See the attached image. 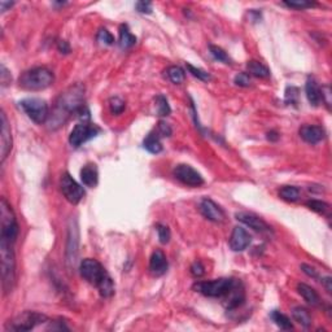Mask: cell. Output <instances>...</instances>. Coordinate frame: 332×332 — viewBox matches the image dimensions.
Returning a JSON list of instances; mask_svg holds the SVG:
<instances>
[{"label": "cell", "instance_id": "33", "mask_svg": "<svg viewBox=\"0 0 332 332\" xmlns=\"http://www.w3.org/2000/svg\"><path fill=\"white\" fill-rule=\"evenodd\" d=\"M187 69H188V72L193 75V77H196L197 79H200L203 82H209L211 79V75L209 74L208 72L203 70L200 68H196V66H193L191 64H187Z\"/></svg>", "mask_w": 332, "mask_h": 332}, {"label": "cell", "instance_id": "49", "mask_svg": "<svg viewBox=\"0 0 332 332\" xmlns=\"http://www.w3.org/2000/svg\"><path fill=\"white\" fill-rule=\"evenodd\" d=\"M268 139H269V140H272V142H276V140L279 139L278 132H275V131H270V132H268Z\"/></svg>", "mask_w": 332, "mask_h": 332}, {"label": "cell", "instance_id": "9", "mask_svg": "<svg viewBox=\"0 0 332 332\" xmlns=\"http://www.w3.org/2000/svg\"><path fill=\"white\" fill-rule=\"evenodd\" d=\"M100 131V127L97 125L83 121L74 126V129L72 130L70 135H69V143L72 144L73 147H75V148H78L83 143H86L90 139H92V138L99 135Z\"/></svg>", "mask_w": 332, "mask_h": 332}, {"label": "cell", "instance_id": "12", "mask_svg": "<svg viewBox=\"0 0 332 332\" xmlns=\"http://www.w3.org/2000/svg\"><path fill=\"white\" fill-rule=\"evenodd\" d=\"M200 211L204 217L209 219L211 222H221L225 221V211H222V208H219L217 204L211 199H204L200 203Z\"/></svg>", "mask_w": 332, "mask_h": 332}, {"label": "cell", "instance_id": "23", "mask_svg": "<svg viewBox=\"0 0 332 332\" xmlns=\"http://www.w3.org/2000/svg\"><path fill=\"white\" fill-rule=\"evenodd\" d=\"M160 138L161 136L156 131L150 132L143 142L144 150H147L151 153H160L162 151V144H161Z\"/></svg>", "mask_w": 332, "mask_h": 332}, {"label": "cell", "instance_id": "34", "mask_svg": "<svg viewBox=\"0 0 332 332\" xmlns=\"http://www.w3.org/2000/svg\"><path fill=\"white\" fill-rule=\"evenodd\" d=\"M109 108H111V112L113 113V115L118 116V115H121L122 112L125 111L126 104H125V101L122 100L121 97L115 96V97H112L111 100H109Z\"/></svg>", "mask_w": 332, "mask_h": 332}, {"label": "cell", "instance_id": "6", "mask_svg": "<svg viewBox=\"0 0 332 332\" xmlns=\"http://www.w3.org/2000/svg\"><path fill=\"white\" fill-rule=\"evenodd\" d=\"M236 279L221 278L211 282H197L193 284V289L207 297L223 299L236 284Z\"/></svg>", "mask_w": 332, "mask_h": 332}, {"label": "cell", "instance_id": "43", "mask_svg": "<svg viewBox=\"0 0 332 332\" xmlns=\"http://www.w3.org/2000/svg\"><path fill=\"white\" fill-rule=\"evenodd\" d=\"M135 7L140 13H152V4L148 1H139V3H136Z\"/></svg>", "mask_w": 332, "mask_h": 332}, {"label": "cell", "instance_id": "37", "mask_svg": "<svg viewBox=\"0 0 332 332\" xmlns=\"http://www.w3.org/2000/svg\"><path fill=\"white\" fill-rule=\"evenodd\" d=\"M299 90L296 87H287L286 91V103L297 104V96H299Z\"/></svg>", "mask_w": 332, "mask_h": 332}, {"label": "cell", "instance_id": "5", "mask_svg": "<svg viewBox=\"0 0 332 332\" xmlns=\"http://www.w3.org/2000/svg\"><path fill=\"white\" fill-rule=\"evenodd\" d=\"M18 223L11 204L4 197L0 200V239L15 243L18 236Z\"/></svg>", "mask_w": 332, "mask_h": 332}, {"label": "cell", "instance_id": "27", "mask_svg": "<svg viewBox=\"0 0 332 332\" xmlns=\"http://www.w3.org/2000/svg\"><path fill=\"white\" fill-rule=\"evenodd\" d=\"M279 196L288 203H295L300 199V189L293 186H286L279 191Z\"/></svg>", "mask_w": 332, "mask_h": 332}, {"label": "cell", "instance_id": "40", "mask_svg": "<svg viewBox=\"0 0 332 332\" xmlns=\"http://www.w3.org/2000/svg\"><path fill=\"white\" fill-rule=\"evenodd\" d=\"M156 132H157L160 136H170L173 131H172V127L169 126V123H166V122H164V121H160L158 122V126H157Z\"/></svg>", "mask_w": 332, "mask_h": 332}, {"label": "cell", "instance_id": "15", "mask_svg": "<svg viewBox=\"0 0 332 332\" xmlns=\"http://www.w3.org/2000/svg\"><path fill=\"white\" fill-rule=\"evenodd\" d=\"M235 217L238 221L244 223V225L249 226L250 229H253L254 231L269 232L272 230V227H270L262 218L252 214V213H236Z\"/></svg>", "mask_w": 332, "mask_h": 332}, {"label": "cell", "instance_id": "21", "mask_svg": "<svg viewBox=\"0 0 332 332\" xmlns=\"http://www.w3.org/2000/svg\"><path fill=\"white\" fill-rule=\"evenodd\" d=\"M297 291L303 297V300L306 301L307 303L313 305V306H317L321 302V299H319V295L317 293V291L314 288H311L310 286L305 284V283H299L297 284Z\"/></svg>", "mask_w": 332, "mask_h": 332}, {"label": "cell", "instance_id": "45", "mask_svg": "<svg viewBox=\"0 0 332 332\" xmlns=\"http://www.w3.org/2000/svg\"><path fill=\"white\" fill-rule=\"evenodd\" d=\"M301 269H302V272H305V274L309 275V276H311V278H314V279L318 278V272L314 268H311V266H309V265L302 264V265H301Z\"/></svg>", "mask_w": 332, "mask_h": 332}, {"label": "cell", "instance_id": "31", "mask_svg": "<svg viewBox=\"0 0 332 332\" xmlns=\"http://www.w3.org/2000/svg\"><path fill=\"white\" fill-rule=\"evenodd\" d=\"M154 100H156V107H157L158 116H161V117H166V116L170 115L172 109H170L168 99H166L164 95H158V96H156Z\"/></svg>", "mask_w": 332, "mask_h": 332}, {"label": "cell", "instance_id": "38", "mask_svg": "<svg viewBox=\"0 0 332 332\" xmlns=\"http://www.w3.org/2000/svg\"><path fill=\"white\" fill-rule=\"evenodd\" d=\"M283 4L289 8H296V9H305V8L315 5V3H310V1H284Z\"/></svg>", "mask_w": 332, "mask_h": 332}, {"label": "cell", "instance_id": "32", "mask_svg": "<svg viewBox=\"0 0 332 332\" xmlns=\"http://www.w3.org/2000/svg\"><path fill=\"white\" fill-rule=\"evenodd\" d=\"M306 207L310 211H315L318 214H326L329 211V204L321 200H309L306 201Z\"/></svg>", "mask_w": 332, "mask_h": 332}, {"label": "cell", "instance_id": "26", "mask_svg": "<svg viewBox=\"0 0 332 332\" xmlns=\"http://www.w3.org/2000/svg\"><path fill=\"white\" fill-rule=\"evenodd\" d=\"M136 43V36L132 35L130 31L129 26L121 25L120 26V46L122 48H130Z\"/></svg>", "mask_w": 332, "mask_h": 332}, {"label": "cell", "instance_id": "36", "mask_svg": "<svg viewBox=\"0 0 332 332\" xmlns=\"http://www.w3.org/2000/svg\"><path fill=\"white\" fill-rule=\"evenodd\" d=\"M156 227H157L158 239H160V243L161 244H168L169 240H170V236H172V234H170V230H169L168 226L162 225V223H158Z\"/></svg>", "mask_w": 332, "mask_h": 332}, {"label": "cell", "instance_id": "46", "mask_svg": "<svg viewBox=\"0 0 332 332\" xmlns=\"http://www.w3.org/2000/svg\"><path fill=\"white\" fill-rule=\"evenodd\" d=\"M58 47L61 54H69V52H70V47H69L68 42H65V40H60Z\"/></svg>", "mask_w": 332, "mask_h": 332}, {"label": "cell", "instance_id": "41", "mask_svg": "<svg viewBox=\"0 0 332 332\" xmlns=\"http://www.w3.org/2000/svg\"><path fill=\"white\" fill-rule=\"evenodd\" d=\"M191 274L195 276V278H200V276H203L204 274H205V269H204L203 264L201 262H193V265L191 266Z\"/></svg>", "mask_w": 332, "mask_h": 332}, {"label": "cell", "instance_id": "2", "mask_svg": "<svg viewBox=\"0 0 332 332\" xmlns=\"http://www.w3.org/2000/svg\"><path fill=\"white\" fill-rule=\"evenodd\" d=\"M79 272L86 282L99 289L103 297H111L115 293V284L99 261L93 258L83 260L79 266Z\"/></svg>", "mask_w": 332, "mask_h": 332}, {"label": "cell", "instance_id": "22", "mask_svg": "<svg viewBox=\"0 0 332 332\" xmlns=\"http://www.w3.org/2000/svg\"><path fill=\"white\" fill-rule=\"evenodd\" d=\"M78 253V229L77 226L69 229V245H68V261L74 265L75 258Z\"/></svg>", "mask_w": 332, "mask_h": 332}, {"label": "cell", "instance_id": "35", "mask_svg": "<svg viewBox=\"0 0 332 332\" xmlns=\"http://www.w3.org/2000/svg\"><path fill=\"white\" fill-rule=\"evenodd\" d=\"M97 42H100L101 44H105V46H112L115 43V36L112 35L111 32L108 31L107 29H100L97 32Z\"/></svg>", "mask_w": 332, "mask_h": 332}, {"label": "cell", "instance_id": "16", "mask_svg": "<svg viewBox=\"0 0 332 332\" xmlns=\"http://www.w3.org/2000/svg\"><path fill=\"white\" fill-rule=\"evenodd\" d=\"M223 299H225V306L227 310H232V309L241 306L244 303V300H245V295H244L241 283L238 280L235 286L232 287L231 291Z\"/></svg>", "mask_w": 332, "mask_h": 332}, {"label": "cell", "instance_id": "25", "mask_svg": "<svg viewBox=\"0 0 332 332\" xmlns=\"http://www.w3.org/2000/svg\"><path fill=\"white\" fill-rule=\"evenodd\" d=\"M292 317L293 319L297 322V323H300L302 327L307 329V327H310L311 325V315L309 313L307 309L301 306H296L292 309Z\"/></svg>", "mask_w": 332, "mask_h": 332}, {"label": "cell", "instance_id": "3", "mask_svg": "<svg viewBox=\"0 0 332 332\" xmlns=\"http://www.w3.org/2000/svg\"><path fill=\"white\" fill-rule=\"evenodd\" d=\"M0 257H1V286L4 293L12 292L16 282V260L13 243L0 239Z\"/></svg>", "mask_w": 332, "mask_h": 332}, {"label": "cell", "instance_id": "17", "mask_svg": "<svg viewBox=\"0 0 332 332\" xmlns=\"http://www.w3.org/2000/svg\"><path fill=\"white\" fill-rule=\"evenodd\" d=\"M300 136L309 144H317L325 139L326 132L322 126L305 125L300 129Z\"/></svg>", "mask_w": 332, "mask_h": 332}, {"label": "cell", "instance_id": "19", "mask_svg": "<svg viewBox=\"0 0 332 332\" xmlns=\"http://www.w3.org/2000/svg\"><path fill=\"white\" fill-rule=\"evenodd\" d=\"M81 181L86 187L92 188L97 184L99 181V172H97V166L95 164H87L85 165L81 170Z\"/></svg>", "mask_w": 332, "mask_h": 332}, {"label": "cell", "instance_id": "10", "mask_svg": "<svg viewBox=\"0 0 332 332\" xmlns=\"http://www.w3.org/2000/svg\"><path fill=\"white\" fill-rule=\"evenodd\" d=\"M60 188L62 195L65 196V199L70 204H74V205L81 203L83 197H85V189L82 188L81 184L75 182L74 179L68 173H65L61 177Z\"/></svg>", "mask_w": 332, "mask_h": 332}, {"label": "cell", "instance_id": "29", "mask_svg": "<svg viewBox=\"0 0 332 332\" xmlns=\"http://www.w3.org/2000/svg\"><path fill=\"white\" fill-rule=\"evenodd\" d=\"M272 319L275 322V325L278 326V327H280L282 330H292L293 329V325H292V322H291V319H289L287 315L283 314V313H280V311H278V310L272 311Z\"/></svg>", "mask_w": 332, "mask_h": 332}, {"label": "cell", "instance_id": "14", "mask_svg": "<svg viewBox=\"0 0 332 332\" xmlns=\"http://www.w3.org/2000/svg\"><path fill=\"white\" fill-rule=\"evenodd\" d=\"M1 135H0V156H1V161H4L7 158V156L9 154L12 150V134H11V127H9V123H8L7 116L1 111Z\"/></svg>", "mask_w": 332, "mask_h": 332}, {"label": "cell", "instance_id": "39", "mask_svg": "<svg viewBox=\"0 0 332 332\" xmlns=\"http://www.w3.org/2000/svg\"><path fill=\"white\" fill-rule=\"evenodd\" d=\"M235 83L240 87H249L250 86V78L249 75L246 73H239V74L235 77Z\"/></svg>", "mask_w": 332, "mask_h": 332}, {"label": "cell", "instance_id": "7", "mask_svg": "<svg viewBox=\"0 0 332 332\" xmlns=\"http://www.w3.org/2000/svg\"><path fill=\"white\" fill-rule=\"evenodd\" d=\"M20 107L25 112L28 117L38 125H42L48 120V104L43 99L39 97H28L20 101Z\"/></svg>", "mask_w": 332, "mask_h": 332}, {"label": "cell", "instance_id": "28", "mask_svg": "<svg viewBox=\"0 0 332 332\" xmlns=\"http://www.w3.org/2000/svg\"><path fill=\"white\" fill-rule=\"evenodd\" d=\"M166 74H168V78L172 81L175 85H179L182 83L184 79H186V73L183 70L181 66H177V65H173V66H169L168 70H166Z\"/></svg>", "mask_w": 332, "mask_h": 332}, {"label": "cell", "instance_id": "18", "mask_svg": "<svg viewBox=\"0 0 332 332\" xmlns=\"http://www.w3.org/2000/svg\"><path fill=\"white\" fill-rule=\"evenodd\" d=\"M168 260L164 252L160 249H156L151 256L150 260V270L154 276H161L168 272Z\"/></svg>", "mask_w": 332, "mask_h": 332}, {"label": "cell", "instance_id": "4", "mask_svg": "<svg viewBox=\"0 0 332 332\" xmlns=\"http://www.w3.org/2000/svg\"><path fill=\"white\" fill-rule=\"evenodd\" d=\"M55 75L50 69L44 66L32 68L26 70L20 77V87L28 90V91H42L54 85Z\"/></svg>", "mask_w": 332, "mask_h": 332}, {"label": "cell", "instance_id": "8", "mask_svg": "<svg viewBox=\"0 0 332 332\" xmlns=\"http://www.w3.org/2000/svg\"><path fill=\"white\" fill-rule=\"evenodd\" d=\"M48 321V318L44 314L36 313V311H24L22 314L17 315L13 321L8 322L5 329L8 331H30L34 330L38 325H42Z\"/></svg>", "mask_w": 332, "mask_h": 332}, {"label": "cell", "instance_id": "1", "mask_svg": "<svg viewBox=\"0 0 332 332\" xmlns=\"http://www.w3.org/2000/svg\"><path fill=\"white\" fill-rule=\"evenodd\" d=\"M83 97L85 87L82 85H74L61 92L50 117L51 129H58L68 121L73 113H78L83 108Z\"/></svg>", "mask_w": 332, "mask_h": 332}, {"label": "cell", "instance_id": "47", "mask_svg": "<svg viewBox=\"0 0 332 332\" xmlns=\"http://www.w3.org/2000/svg\"><path fill=\"white\" fill-rule=\"evenodd\" d=\"M321 282L323 283V286H325L326 291H327L329 293H331L332 292V279H331V276H326V278L322 279Z\"/></svg>", "mask_w": 332, "mask_h": 332}, {"label": "cell", "instance_id": "30", "mask_svg": "<svg viewBox=\"0 0 332 332\" xmlns=\"http://www.w3.org/2000/svg\"><path fill=\"white\" fill-rule=\"evenodd\" d=\"M209 51H211V55L214 60L223 62V64H231V59H230V56L226 54L225 51L222 50L221 47L211 44V46H209Z\"/></svg>", "mask_w": 332, "mask_h": 332}, {"label": "cell", "instance_id": "24", "mask_svg": "<svg viewBox=\"0 0 332 332\" xmlns=\"http://www.w3.org/2000/svg\"><path fill=\"white\" fill-rule=\"evenodd\" d=\"M246 69H248V72L250 73L254 77H257V78H269L270 77V70H269L268 66H265L262 62L260 61H248V64H246Z\"/></svg>", "mask_w": 332, "mask_h": 332}, {"label": "cell", "instance_id": "48", "mask_svg": "<svg viewBox=\"0 0 332 332\" xmlns=\"http://www.w3.org/2000/svg\"><path fill=\"white\" fill-rule=\"evenodd\" d=\"M13 4L15 3H11V1H4V0H1V1H0V11L5 12L8 8L13 7Z\"/></svg>", "mask_w": 332, "mask_h": 332}, {"label": "cell", "instance_id": "13", "mask_svg": "<svg viewBox=\"0 0 332 332\" xmlns=\"http://www.w3.org/2000/svg\"><path fill=\"white\" fill-rule=\"evenodd\" d=\"M250 241H252V236L248 234V231L243 229V227L238 226V227L234 229L231 238H230V248L234 252H243L244 249L248 248Z\"/></svg>", "mask_w": 332, "mask_h": 332}, {"label": "cell", "instance_id": "11", "mask_svg": "<svg viewBox=\"0 0 332 332\" xmlns=\"http://www.w3.org/2000/svg\"><path fill=\"white\" fill-rule=\"evenodd\" d=\"M174 177L178 179L179 182L189 187H200L204 184V178L201 174L197 172L196 169L186 164L177 165L173 172Z\"/></svg>", "mask_w": 332, "mask_h": 332}, {"label": "cell", "instance_id": "44", "mask_svg": "<svg viewBox=\"0 0 332 332\" xmlns=\"http://www.w3.org/2000/svg\"><path fill=\"white\" fill-rule=\"evenodd\" d=\"M0 74H1V85L3 86H7V85L11 83V74H9V72L5 69L4 65H1V73Z\"/></svg>", "mask_w": 332, "mask_h": 332}, {"label": "cell", "instance_id": "20", "mask_svg": "<svg viewBox=\"0 0 332 332\" xmlns=\"http://www.w3.org/2000/svg\"><path fill=\"white\" fill-rule=\"evenodd\" d=\"M305 92H306V97L310 105L313 107H318L322 103V93L321 87L318 86L317 81L314 78H309L305 85Z\"/></svg>", "mask_w": 332, "mask_h": 332}, {"label": "cell", "instance_id": "42", "mask_svg": "<svg viewBox=\"0 0 332 332\" xmlns=\"http://www.w3.org/2000/svg\"><path fill=\"white\" fill-rule=\"evenodd\" d=\"M321 93H322V101L330 108V105H331V100H330V96H331V89H330L329 85L325 87H322Z\"/></svg>", "mask_w": 332, "mask_h": 332}]
</instances>
